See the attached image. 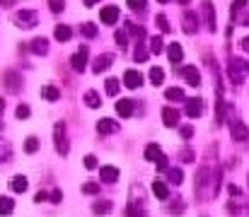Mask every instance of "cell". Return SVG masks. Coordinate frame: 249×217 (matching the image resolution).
Returning <instances> with one entry per match:
<instances>
[{"label": "cell", "mask_w": 249, "mask_h": 217, "mask_svg": "<svg viewBox=\"0 0 249 217\" xmlns=\"http://www.w3.org/2000/svg\"><path fill=\"white\" fill-rule=\"evenodd\" d=\"M228 77L232 84H242L249 77V61L247 58H230L228 61Z\"/></svg>", "instance_id": "cell-1"}, {"label": "cell", "mask_w": 249, "mask_h": 217, "mask_svg": "<svg viewBox=\"0 0 249 217\" xmlns=\"http://www.w3.org/2000/svg\"><path fill=\"white\" fill-rule=\"evenodd\" d=\"M12 24L19 27V29H34L39 24V15H36V10H27V7L15 10L12 12Z\"/></svg>", "instance_id": "cell-2"}, {"label": "cell", "mask_w": 249, "mask_h": 217, "mask_svg": "<svg viewBox=\"0 0 249 217\" xmlns=\"http://www.w3.org/2000/svg\"><path fill=\"white\" fill-rule=\"evenodd\" d=\"M53 145H56V152H58L61 157H68L71 143H68V133H66V123H63V121H58V123L53 126Z\"/></svg>", "instance_id": "cell-3"}, {"label": "cell", "mask_w": 249, "mask_h": 217, "mask_svg": "<svg viewBox=\"0 0 249 217\" xmlns=\"http://www.w3.org/2000/svg\"><path fill=\"white\" fill-rule=\"evenodd\" d=\"M2 87L7 94H19L22 87H24V80L17 70H5L2 72Z\"/></svg>", "instance_id": "cell-4"}, {"label": "cell", "mask_w": 249, "mask_h": 217, "mask_svg": "<svg viewBox=\"0 0 249 217\" xmlns=\"http://www.w3.org/2000/svg\"><path fill=\"white\" fill-rule=\"evenodd\" d=\"M201 15H203L206 29L208 32H215L218 29V15H215V5L211 0H201Z\"/></svg>", "instance_id": "cell-5"}, {"label": "cell", "mask_w": 249, "mask_h": 217, "mask_svg": "<svg viewBox=\"0 0 249 217\" xmlns=\"http://www.w3.org/2000/svg\"><path fill=\"white\" fill-rule=\"evenodd\" d=\"M230 135H232V140H237V143H247L249 140V128L245 126V121H240V118H230Z\"/></svg>", "instance_id": "cell-6"}, {"label": "cell", "mask_w": 249, "mask_h": 217, "mask_svg": "<svg viewBox=\"0 0 249 217\" xmlns=\"http://www.w3.org/2000/svg\"><path fill=\"white\" fill-rule=\"evenodd\" d=\"M181 32L184 34H196L198 32V15L194 10H184V15H181Z\"/></svg>", "instance_id": "cell-7"}, {"label": "cell", "mask_w": 249, "mask_h": 217, "mask_svg": "<svg viewBox=\"0 0 249 217\" xmlns=\"http://www.w3.org/2000/svg\"><path fill=\"white\" fill-rule=\"evenodd\" d=\"M114 66V53H102V56H97L94 61H92V72L94 75H102V72H107L109 68Z\"/></svg>", "instance_id": "cell-8"}, {"label": "cell", "mask_w": 249, "mask_h": 217, "mask_svg": "<svg viewBox=\"0 0 249 217\" xmlns=\"http://www.w3.org/2000/svg\"><path fill=\"white\" fill-rule=\"evenodd\" d=\"M87 56H89L87 46H80V49L73 53V58H71V68L75 72H85L87 70Z\"/></svg>", "instance_id": "cell-9"}, {"label": "cell", "mask_w": 249, "mask_h": 217, "mask_svg": "<svg viewBox=\"0 0 249 217\" xmlns=\"http://www.w3.org/2000/svg\"><path fill=\"white\" fill-rule=\"evenodd\" d=\"M179 75H181L184 82L191 84V87H198V84H201V72H198L196 66H181V68H179Z\"/></svg>", "instance_id": "cell-10"}, {"label": "cell", "mask_w": 249, "mask_h": 217, "mask_svg": "<svg viewBox=\"0 0 249 217\" xmlns=\"http://www.w3.org/2000/svg\"><path fill=\"white\" fill-rule=\"evenodd\" d=\"M119 5H104L102 10H99V19L104 22V24H116L119 22Z\"/></svg>", "instance_id": "cell-11"}, {"label": "cell", "mask_w": 249, "mask_h": 217, "mask_svg": "<svg viewBox=\"0 0 249 217\" xmlns=\"http://www.w3.org/2000/svg\"><path fill=\"white\" fill-rule=\"evenodd\" d=\"M179 118H181L179 109H174V106H162V123H165L167 128H177V126H179Z\"/></svg>", "instance_id": "cell-12"}, {"label": "cell", "mask_w": 249, "mask_h": 217, "mask_svg": "<svg viewBox=\"0 0 249 217\" xmlns=\"http://www.w3.org/2000/svg\"><path fill=\"white\" fill-rule=\"evenodd\" d=\"M184 111L189 118H198L203 114V99H186L184 101Z\"/></svg>", "instance_id": "cell-13"}, {"label": "cell", "mask_w": 249, "mask_h": 217, "mask_svg": "<svg viewBox=\"0 0 249 217\" xmlns=\"http://www.w3.org/2000/svg\"><path fill=\"white\" fill-rule=\"evenodd\" d=\"M124 84L128 87V89H138L141 84H143V75H141V70H126L124 72Z\"/></svg>", "instance_id": "cell-14"}, {"label": "cell", "mask_w": 249, "mask_h": 217, "mask_svg": "<svg viewBox=\"0 0 249 217\" xmlns=\"http://www.w3.org/2000/svg\"><path fill=\"white\" fill-rule=\"evenodd\" d=\"M133 111H136V101H133V99H119V101H116V114H119L121 118L133 116Z\"/></svg>", "instance_id": "cell-15"}, {"label": "cell", "mask_w": 249, "mask_h": 217, "mask_svg": "<svg viewBox=\"0 0 249 217\" xmlns=\"http://www.w3.org/2000/svg\"><path fill=\"white\" fill-rule=\"evenodd\" d=\"M116 131H119V121H114V118H99V121H97V133L111 135V133H116Z\"/></svg>", "instance_id": "cell-16"}, {"label": "cell", "mask_w": 249, "mask_h": 217, "mask_svg": "<svg viewBox=\"0 0 249 217\" xmlns=\"http://www.w3.org/2000/svg\"><path fill=\"white\" fill-rule=\"evenodd\" d=\"M29 51H32L34 56H46V53H49V39H46V36H36V39L29 44Z\"/></svg>", "instance_id": "cell-17"}, {"label": "cell", "mask_w": 249, "mask_h": 217, "mask_svg": "<svg viewBox=\"0 0 249 217\" xmlns=\"http://www.w3.org/2000/svg\"><path fill=\"white\" fill-rule=\"evenodd\" d=\"M167 58H169V63H174V68L184 61V49H181V44H169L167 46Z\"/></svg>", "instance_id": "cell-18"}, {"label": "cell", "mask_w": 249, "mask_h": 217, "mask_svg": "<svg viewBox=\"0 0 249 217\" xmlns=\"http://www.w3.org/2000/svg\"><path fill=\"white\" fill-rule=\"evenodd\" d=\"M99 179H102L104 184H114V181L119 179V169H116V167H111V164L99 167Z\"/></svg>", "instance_id": "cell-19"}, {"label": "cell", "mask_w": 249, "mask_h": 217, "mask_svg": "<svg viewBox=\"0 0 249 217\" xmlns=\"http://www.w3.org/2000/svg\"><path fill=\"white\" fill-rule=\"evenodd\" d=\"M27 188H29V181H27V176L17 174V176H12V179H10V191H12V193H24Z\"/></svg>", "instance_id": "cell-20"}, {"label": "cell", "mask_w": 249, "mask_h": 217, "mask_svg": "<svg viewBox=\"0 0 249 217\" xmlns=\"http://www.w3.org/2000/svg\"><path fill=\"white\" fill-rule=\"evenodd\" d=\"M247 2L249 0H232L230 2V19L237 22L242 17V12H247Z\"/></svg>", "instance_id": "cell-21"}, {"label": "cell", "mask_w": 249, "mask_h": 217, "mask_svg": "<svg viewBox=\"0 0 249 217\" xmlns=\"http://www.w3.org/2000/svg\"><path fill=\"white\" fill-rule=\"evenodd\" d=\"M83 101H85L87 109H99V106H102V97H99L97 89H87L85 97H83Z\"/></svg>", "instance_id": "cell-22"}, {"label": "cell", "mask_w": 249, "mask_h": 217, "mask_svg": "<svg viewBox=\"0 0 249 217\" xmlns=\"http://www.w3.org/2000/svg\"><path fill=\"white\" fill-rule=\"evenodd\" d=\"M208 184H213L211 169H208V167H198V171H196V188H203V186H208Z\"/></svg>", "instance_id": "cell-23"}, {"label": "cell", "mask_w": 249, "mask_h": 217, "mask_svg": "<svg viewBox=\"0 0 249 217\" xmlns=\"http://www.w3.org/2000/svg\"><path fill=\"white\" fill-rule=\"evenodd\" d=\"M111 210H114V203H111V200H94V203H92V213L99 217L109 215Z\"/></svg>", "instance_id": "cell-24"}, {"label": "cell", "mask_w": 249, "mask_h": 217, "mask_svg": "<svg viewBox=\"0 0 249 217\" xmlns=\"http://www.w3.org/2000/svg\"><path fill=\"white\" fill-rule=\"evenodd\" d=\"M41 97H44L46 101H58V99H61V89H58L56 84H44V87H41Z\"/></svg>", "instance_id": "cell-25"}, {"label": "cell", "mask_w": 249, "mask_h": 217, "mask_svg": "<svg viewBox=\"0 0 249 217\" xmlns=\"http://www.w3.org/2000/svg\"><path fill=\"white\" fill-rule=\"evenodd\" d=\"M53 36H56V41H71L73 39V29L68 24H58L53 29Z\"/></svg>", "instance_id": "cell-26"}, {"label": "cell", "mask_w": 249, "mask_h": 217, "mask_svg": "<svg viewBox=\"0 0 249 217\" xmlns=\"http://www.w3.org/2000/svg\"><path fill=\"white\" fill-rule=\"evenodd\" d=\"M153 193L158 200H167L169 198V188H167L165 181H153Z\"/></svg>", "instance_id": "cell-27"}, {"label": "cell", "mask_w": 249, "mask_h": 217, "mask_svg": "<svg viewBox=\"0 0 249 217\" xmlns=\"http://www.w3.org/2000/svg\"><path fill=\"white\" fill-rule=\"evenodd\" d=\"M165 99L167 101H186L181 87H169V89H165Z\"/></svg>", "instance_id": "cell-28"}, {"label": "cell", "mask_w": 249, "mask_h": 217, "mask_svg": "<svg viewBox=\"0 0 249 217\" xmlns=\"http://www.w3.org/2000/svg\"><path fill=\"white\" fill-rule=\"evenodd\" d=\"M148 53H150V49H145V44H136V49H133V61L136 63H145L148 61Z\"/></svg>", "instance_id": "cell-29"}, {"label": "cell", "mask_w": 249, "mask_h": 217, "mask_svg": "<svg viewBox=\"0 0 249 217\" xmlns=\"http://www.w3.org/2000/svg\"><path fill=\"white\" fill-rule=\"evenodd\" d=\"M119 89H121V82H119L116 77H107V80H104V92H107L109 97H116Z\"/></svg>", "instance_id": "cell-30"}, {"label": "cell", "mask_w": 249, "mask_h": 217, "mask_svg": "<svg viewBox=\"0 0 249 217\" xmlns=\"http://www.w3.org/2000/svg\"><path fill=\"white\" fill-rule=\"evenodd\" d=\"M143 154H145L148 162H158V157L162 154V150H160L158 143H150V145H145V152H143Z\"/></svg>", "instance_id": "cell-31"}, {"label": "cell", "mask_w": 249, "mask_h": 217, "mask_svg": "<svg viewBox=\"0 0 249 217\" xmlns=\"http://www.w3.org/2000/svg\"><path fill=\"white\" fill-rule=\"evenodd\" d=\"M167 184H172V186H179L181 181H184V171L181 169H167Z\"/></svg>", "instance_id": "cell-32"}, {"label": "cell", "mask_w": 249, "mask_h": 217, "mask_svg": "<svg viewBox=\"0 0 249 217\" xmlns=\"http://www.w3.org/2000/svg\"><path fill=\"white\" fill-rule=\"evenodd\" d=\"M15 213V200L7 196H0V215H12Z\"/></svg>", "instance_id": "cell-33"}, {"label": "cell", "mask_w": 249, "mask_h": 217, "mask_svg": "<svg viewBox=\"0 0 249 217\" xmlns=\"http://www.w3.org/2000/svg\"><path fill=\"white\" fill-rule=\"evenodd\" d=\"M148 77H150V82H153L155 87H160V84L165 82V70L155 66V68H150V72H148Z\"/></svg>", "instance_id": "cell-34"}, {"label": "cell", "mask_w": 249, "mask_h": 217, "mask_svg": "<svg viewBox=\"0 0 249 217\" xmlns=\"http://www.w3.org/2000/svg\"><path fill=\"white\" fill-rule=\"evenodd\" d=\"M126 34H131L133 39H138V41H141V39L145 36V29H143V27H138V24H133V22H126Z\"/></svg>", "instance_id": "cell-35"}, {"label": "cell", "mask_w": 249, "mask_h": 217, "mask_svg": "<svg viewBox=\"0 0 249 217\" xmlns=\"http://www.w3.org/2000/svg\"><path fill=\"white\" fill-rule=\"evenodd\" d=\"M165 51V41H162V36H150V53H155V56H160Z\"/></svg>", "instance_id": "cell-36"}, {"label": "cell", "mask_w": 249, "mask_h": 217, "mask_svg": "<svg viewBox=\"0 0 249 217\" xmlns=\"http://www.w3.org/2000/svg\"><path fill=\"white\" fill-rule=\"evenodd\" d=\"M126 215L128 217H145V208H143V203H138V205H136V203L131 200V203H128V208H126Z\"/></svg>", "instance_id": "cell-37"}, {"label": "cell", "mask_w": 249, "mask_h": 217, "mask_svg": "<svg viewBox=\"0 0 249 217\" xmlns=\"http://www.w3.org/2000/svg\"><path fill=\"white\" fill-rule=\"evenodd\" d=\"M114 41H116V46L124 51V49L128 46V44H126V41H128V34H126V29H116V32H114Z\"/></svg>", "instance_id": "cell-38"}, {"label": "cell", "mask_w": 249, "mask_h": 217, "mask_svg": "<svg viewBox=\"0 0 249 217\" xmlns=\"http://www.w3.org/2000/svg\"><path fill=\"white\" fill-rule=\"evenodd\" d=\"M80 34H83L85 39H94V36H97V24H92V22L80 24Z\"/></svg>", "instance_id": "cell-39"}, {"label": "cell", "mask_w": 249, "mask_h": 217, "mask_svg": "<svg viewBox=\"0 0 249 217\" xmlns=\"http://www.w3.org/2000/svg\"><path fill=\"white\" fill-rule=\"evenodd\" d=\"M155 24H158V29L162 32V34H167L169 29H172V24H169V19H167V15H155Z\"/></svg>", "instance_id": "cell-40"}, {"label": "cell", "mask_w": 249, "mask_h": 217, "mask_svg": "<svg viewBox=\"0 0 249 217\" xmlns=\"http://www.w3.org/2000/svg\"><path fill=\"white\" fill-rule=\"evenodd\" d=\"M36 150H39V138L29 135V138L24 140V152H27V154H34Z\"/></svg>", "instance_id": "cell-41"}, {"label": "cell", "mask_w": 249, "mask_h": 217, "mask_svg": "<svg viewBox=\"0 0 249 217\" xmlns=\"http://www.w3.org/2000/svg\"><path fill=\"white\" fill-rule=\"evenodd\" d=\"M126 5H128L133 12H145V7H148V0H126Z\"/></svg>", "instance_id": "cell-42"}, {"label": "cell", "mask_w": 249, "mask_h": 217, "mask_svg": "<svg viewBox=\"0 0 249 217\" xmlns=\"http://www.w3.org/2000/svg\"><path fill=\"white\" fill-rule=\"evenodd\" d=\"M15 116H17L19 121H24V118H29V116H32V109H29L27 104H19V106L15 109Z\"/></svg>", "instance_id": "cell-43"}, {"label": "cell", "mask_w": 249, "mask_h": 217, "mask_svg": "<svg viewBox=\"0 0 249 217\" xmlns=\"http://www.w3.org/2000/svg\"><path fill=\"white\" fill-rule=\"evenodd\" d=\"M49 7H51L53 15H58V12L66 10V0H49Z\"/></svg>", "instance_id": "cell-44"}, {"label": "cell", "mask_w": 249, "mask_h": 217, "mask_svg": "<svg viewBox=\"0 0 249 217\" xmlns=\"http://www.w3.org/2000/svg\"><path fill=\"white\" fill-rule=\"evenodd\" d=\"M83 191L87 193V196H97L99 193V184H94V181H87L83 186Z\"/></svg>", "instance_id": "cell-45"}, {"label": "cell", "mask_w": 249, "mask_h": 217, "mask_svg": "<svg viewBox=\"0 0 249 217\" xmlns=\"http://www.w3.org/2000/svg\"><path fill=\"white\" fill-rule=\"evenodd\" d=\"M184 210H186V205H184L181 200H179V203H172V205H167V213H169V215H177V213H184Z\"/></svg>", "instance_id": "cell-46"}, {"label": "cell", "mask_w": 249, "mask_h": 217, "mask_svg": "<svg viewBox=\"0 0 249 217\" xmlns=\"http://www.w3.org/2000/svg\"><path fill=\"white\" fill-rule=\"evenodd\" d=\"M97 167H99L97 157L94 154H85V169H97Z\"/></svg>", "instance_id": "cell-47"}, {"label": "cell", "mask_w": 249, "mask_h": 217, "mask_svg": "<svg viewBox=\"0 0 249 217\" xmlns=\"http://www.w3.org/2000/svg\"><path fill=\"white\" fill-rule=\"evenodd\" d=\"M220 181H223V179H220V169H215V171H213V184H211L215 196H218V191H220Z\"/></svg>", "instance_id": "cell-48"}, {"label": "cell", "mask_w": 249, "mask_h": 217, "mask_svg": "<svg viewBox=\"0 0 249 217\" xmlns=\"http://www.w3.org/2000/svg\"><path fill=\"white\" fill-rule=\"evenodd\" d=\"M179 133H181V138H184V140H191V138H194V126H181V128H179Z\"/></svg>", "instance_id": "cell-49"}, {"label": "cell", "mask_w": 249, "mask_h": 217, "mask_svg": "<svg viewBox=\"0 0 249 217\" xmlns=\"http://www.w3.org/2000/svg\"><path fill=\"white\" fill-rule=\"evenodd\" d=\"M155 164H158V171H167V169H169V167H167V157L165 154H160Z\"/></svg>", "instance_id": "cell-50"}, {"label": "cell", "mask_w": 249, "mask_h": 217, "mask_svg": "<svg viewBox=\"0 0 249 217\" xmlns=\"http://www.w3.org/2000/svg\"><path fill=\"white\" fill-rule=\"evenodd\" d=\"M179 157H181V162H194V152L191 150H181Z\"/></svg>", "instance_id": "cell-51"}, {"label": "cell", "mask_w": 249, "mask_h": 217, "mask_svg": "<svg viewBox=\"0 0 249 217\" xmlns=\"http://www.w3.org/2000/svg\"><path fill=\"white\" fill-rule=\"evenodd\" d=\"M228 193H230L232 198H235V196L240 198V196H242V188H240V186H235V184H230V186H228Z\"/></svg>", "instance_id": "cell-52"}, {"label": "cell", "mask_w": 249, "mask_h": 217, "mask_svg": "<svg viewBox=\"0 0 249 217\" xmlns=\"http://www.w3.org/2000/svg\"><path fill=\"white\" fill-rule=\"evenodd\" d=\"M49 200H51V203H61V200H63V193H61V191L56 188V191L51 193V198H49Z\"/></svg>", "instance_id": "cell-53"}, {"label": "cell", "mask_w": 249, "mask_h": 217, "mask_svg": "<svg viewBox=\"0 0 249 217\" xmlns=\"http://www.w3.org/2000/svg\"><path fill=\"white\" fill-rule=\"evenodd\" d=\"M7 159H10V150L7 147L2 150V145H0V162H7Z\"/></svg>", "instance_id": "cell-54"}, {"label": "cell", "mask_w": 249, "mask_h": 217, "mask_svg": "<svg viewBox=\"0 0 249 217\" xmlns=\"http://www.w3.org/2000/svg\"><path fill=\"white\" fill-rule=\"evenodd\" d=\"M237 22H240L242 27H249V10H247V12H242V17H240Z\"/></svg>", "instance_id": "cell-55"}, {"label": "cell", "mask_w": 249, "mask_h": 217, "mask_svg": "<svg viewBox=\"0 0 249 217\" xmlns=\"http://www.w3.org/2000/svg\"><path fill=\"white\" fill-rule=\"evenodd\" d=\"M46 198H49V196H46V193H44V191H39V193H36V196H34V203H44V200H46Z\"/></svg>", "instance_id": "cell-56"}, {"label": "cell", "mask_w": 249, "mask_h": 217, "mask_svg": "<svg viewBox=\"0 0 249 217\" xmlns=\"http://www.w3.org/2000/svg\"><path fill=\"white\" fill-rule=\"evenodd\" d=\"M240 49H242L245 53H249V36H245V39L240 41Z\"/></svg>", "instance_id": "cell-57"}, {"label": "cell", "mask_w": 249, "mask_h": 217, "mask_svg": "<svg viewBox=\"0 0 249 217\" xmlns=\"http://www.w3.org/2000/svg\"><path fill=\"white\" fill-rule=\"evenodd\" d=\"M12 5H17V0H0V7H12Z\"/></svg>", "instance_id": "cell-58"}, {"label": "cell", "mask_w": 249, "mask_h": 217, "mask_svg": "<svg viewBox=\"0 0 249 217\" xmlns=\"http://www.w3.org/2000/svg\"><path fill=\"white\" fill-rule=\"evenodd\" d=\"M97 2H99V0H83V5H85V7H94Z\"/></svg>", "instance_id": "cell-59"}, {"label": "cell", "mask_w": 249, "mask_h": 217, "mask_svg": "<svg viewBox=\"0 0 249 217\" xmlns=\"http://www.w3.org/2000/svg\"><path fill=\"white\" fill-rule=\"evenodd\" d=\"M5 106H7V104H5V99H2V97H0V114H2V111H5Z\"/></svg>", "instance_id": "cell-60"}, {"label": "cell", "mask_w": 249, "mask_h": 217, "mask_svg": "<svg viewBox=\"0 0 249 217\" xmlns=\"http://www.w3.org/2000/svg\"><path fill=\"white\" fill-rule=\"evenodd\" d=\"M179 5H191V0H177Z\"/></svg>", "instance_id": "cell-61"}, {"label": "cell", "mask_w": 249, "mask_h": 217, "mask_svg": "<svg viewBox=\"0 0 249 217\" xmlns=\"http://www.w3.org/2000/svg\"><path fill=\"white\" fill-rule=\"evenodd\" d=\"M158 2H160V5H167V2H169V0H158Z\"/></svg>", "instance_id": "cell-62"}, {"label": "cell", "mask_w": 249, "mask_h": 217, "mask_svg": "<svg viewBox=\"0 0 249 217\" xmlns=\"http://www.w3.org/2000/svg\"><path fill=\"white\" fill-rule=\"evenodd\" d=\"M247 184H249V176H247Z\"/></svg>", "instance_id": "cell-63"}]
</instances>
